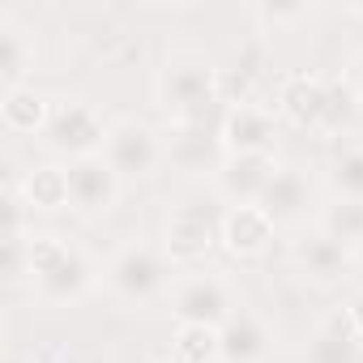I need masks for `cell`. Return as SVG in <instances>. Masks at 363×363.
I'll list each match as a JSON object with an SVG mask.
<instances>
[{
    "mask_svg": "<svg viewBox=\"0 0 363 363\" xmlns=\"http://www.w3.org/2000/svg\"><path fill=\"white\" fill-rule=\"evenodd\" d=\"M274 240V218L261 206H231L223 218V244L235 257H257Z\"/></svg>",
    "mask_w": 363,
    "mask_h": 363,
    "instance_id": "cell-15",
    "label": "cell"
},
{
    "mask_svg": "<svg viewBox=\"0 0 363 363\" xmlns=\"http://www.w3.org/2000/svg\"><path fill=\"white\" fill-rule=\"evenodd\" d=\"M175 363H214L218 359V329L210 325H175Z\"/></svg>",
    "mask_w": 363,
    "mask_h": 363,
    "instance_id": "cell-23",
    "label": "cell"
},
{
    "mask_svg": "<svg viewBox=\"0 0 363 363\" xmlns=\"http://www.w3.org/2000/svg\"><path fill=\"white\" fill-rule=\"evenodd\" d=\"M269 354V329L252 312H231L218 329V359L223 363H261Z\"/></svg>",
    "mask_w": 363,
    "mask_h": 363,
    "instance_id": "cell-12",
    "label": "cell"
},
{
    "mask_svg": "<svg viewBox=\"0 0 363 363\" xmlns=\"http://www.w3.org/2000/svg\"><path fill=\"white\" fill-rule=\"evenodd\" d=\"M295 261H299V269H303L308 278H316V282H342V278L350 274V265H354L350 248L337 244V240L325 235V231L308 235V240L295 248Z\"/></svg>",
    "mask_w": 363,
    "mask_h": 363,
    "instance_id": "cell-16",
    "label": "cell"
},
{
    "mask_svg": "<svg viewBox=\"0 0 363 363\" xmlns=\"http://www.w3.org/2000/svg\"><path fill=\"white\" fill-rule=\"evenodd\" d=\"M48 116H52V103L43 94H35L30 86L5 90V99H0V120H5L9 133H43Z\"/></svg>",
    "mask_w": 363,
    "mask_h": 363,
    "instance_id": "cell-18",
    "label": "cell"
},
{
    "mask_svg": "<svg viewBox=\"0 0 363 363\" xmlns=\"http://www.w3.org/2000/svg\"><path fill=\"white\" fill-rule=\"evenodd\" d=\"M278 162L274 154H227L218 167V193L231 206H261Z\"/></svg>",
    "mask_w": 363,
    "mask_h": 363,
    "instance_id": "cell-8",
    "label": "cell"
},
{
    "mask_svg": "<svg viewBox=\"0 0 363 363\" xmlns=\"http://www.w3.org/2000/svg\"><path fill=\"white\" fill-rule=\"evenodd\" d=\"M154 363H175V359H154Z\"/></svg>",
    "mask_w": 363,
    "mask_h": 363,
    "instance_id": "cell-30",
    "label": "cell"
},
{
    "mask_svg": "<svg viewBox=\"0 0 363 363\" xmlns=\"http://www.w3.org/2000/svg\"><path fill=\"white\" fill-rule=\"evenodd\" d=\"M90 286H94V265H90L86 252H77V248H69L43 278H35V291H39L48 303H77Z\"/></svg>",
    "mask_w": 363,
    "mask_h": 363,
    "instance_id": "cell-14",
    "label": "cell"
},
{
    "mask_svg": "<svg viewBox=\"0 0 363 363\" xmlns=\"http://www.w3.org/2000/svg\"><path fill=\"white\" fill-rule=\"evenodd\" d=\"M30 65H35V48L26 30L13 18H0V82H5V90H18Z\"/></svg>",
    "mask_w": 363,
    "mask_h": 363,
    "instance_id": "cell-19",
    "label": "cell"
},
{
    "mask_svg": "<svg viewBox=\"0 0 363 363\" xmlns=\"http://www.w3.org/2000/svg\"><path fill=\"white\" fill-rule=\"evenodd\" d=\"M223 145L227 154H274V116L261 103L231 107L223 120Z\"/></svg>",
    "mask_w": 363,
    "mask_h": 363,
    "instance_id": "cell-11",
    "label": "cell"
},
{
    "mask_svg": "<svg viewBox=\"0 0 363 363\" xmlns=\"http://www.w3.org/2000/svg\"><path fill=\"white\" fill-rule=\"evenodd\" d=\"M354 13H363V5H354Z\"/></svg>",
    "mask_w": 363,
    "mask_h": 363,
    "instance_id": "cell-31",
    "label": "cell"
},
{
    "mask_svg": "<svg viewBox=\"0 0 363 363\" xmlns=\"http://www.w3.org/2000/svg\"><path fill=\"white\" fill-rule=\"evenodd\" d=\"M350 86H354V94L363 99V52L350 60Z\"/></svg>",
    "mask_w": 363,
    "mask_h": 363,
    "instance_id": "cell-29",
    "label": "cell"
},
{
    "mask_svg": "<svg viewBox=\"0 0 363 363\" xmlns=\"http://www.w3.org/2000/svg\"><path fill=\"white\" fill-rule=\"evenodd\" d=\"M35 363H73V350L65 342H48V346L35 350Z\"/></svg>",
    "mask_w": 363,
    "mask_h": 363,
    "instance_id": "cell-27",
    "label": "cell"
},
{
    "mask_svg": "<svg viewBox=\"0 0 363 363\" xmlns=\"http://www.w3.org/2000/svg\"><path fill=\"white\" fill-rule=\"evenodd\" d=\"M218 145H223V137H214L206 120H171V128H167V154H171L175 167H184V171L223 167L218 162Z\"/></svg>",
    "mask_w": 363,
    "mask_h": 363,
    "instance_id": "cell-10",
    "label": "cell"
},
{
    "mask_svg": "<svg viewBox=\"0 0 363 363\" xmlns=\"http://www.w3.org/2000/svg\"><path fill=\"white\" fill-rule=\"evenodd\" d=\"M325 82H329V107H325V124H320V133H337V128L350 120L359 94H354L350 77H325Z\"/></svg>",
    "mask_w": 363,
    "mask_h": 363,
    "instance_id": "cell-24",
    "label": "cell"
},
{
    "mask_svg": "<svg viewBox=\"0 0 363 363\" xmlns=\"http://www.w3.org/2000/svg\"><path fill=\"white\" fill-rule=\"evenodd\" d=\"M223 240V227L197 210V206H184V210H175L167 218V261L171 265H197L210 257V248Z\"/></svg>",
    "mask_w": 363,
    "mask_h": 363,
    "instance_id": "cell-6",
    "label": "cell"
},
{
    "mask_svg": "<svg viewBox=\"0 0 363 363\" xmlns=\"http://www.w3.org/2000/svg\"><path fill=\"white\" fill-rule=\"evenodd\" d=\"M107 124L99 120V111L82 99H56L52 103V116H48V145L69 154V158H86V154H103L107 145Z\"/></svg>",
    "mask_w": 363,
    "mask_h": 363,
    "instance_id": "cell-3",
    "label": "cell"
},
{
    "mask_svg": "<svg viewBox=\"0 0 363 363\" xmlns=\"http://www.w3.org/2000/svg\"><path fill=\"white\" fill-rule=\"evenodd\" d=\"M103 158L116 167V175H150L162 158V141L150 124L141 120H120L111 124L107 133V145H103Z\"/></svg>",
    "mask_w": 363,
    "mask_h": 363,
    "instance_id": "cell-5",
    "label": "cell"
},
{
    "mask_svg": "<svg viewBox=\"0 0 363 363\" xmlns=\"http://www.w3.org/2000/svg\"><path fill=\"white\" fill-rule=\"evenodd\" d=\"M346 316H350V325H354V333H359V342H363V291L346 303Z\"/></svg>",
    "mask_w": 363,
    "mask_h": 363,
    "instance_id": "cell-28",
    "label": "cell"
},
{
    "mask_svg": "<svg viewBox=\"0 0 363 363\" xmlns=\"http://www.w3.org/2000/svg\"><path fill=\"white\" fill-rule=\"evenodd\" d=\"M171 312L179 325H210V329H223V320L235 312L231 308V291L218 274L210 269H197V274H184L171 291Z\"/></svg>",
    "mask_w": 363,
    "mask_h": 363,
    "instance_id": "cell-4",
    "label": "cell"
},
{
    "mask_svg": "<svg viewBox=\"0 0 363 363\" xmlns=\"http://www.w3.org/2000/svg\"><path fill=\"white\" fill-rule=\"evenodd\" d=\"M320 231L333 235L346 248H359L363 244V201H346V197L329 201L320 210Z\"/></svg>",
    "mask_w": 363,
    "mask_h": 363,
    "instance_id": "cell-21",
    "label": "cell"
},
{
    "mask_svg": "<svg viewBox=\"0 0 363 363\" xmlns=\"http://www.w3.org/2000/svg\"><path fill=\"white\" fill-rule=\"evenodd\" d=\"M261 210L274 218V227L278 223H299L312 210V179L299 167H278L265 197H261Z\"/></svg>",
    "mask_w": 363,
    "mask_h": 363,
    "instance_id": "cell-13",
    "label": "cell"
},
{
    "mask_svg": "<svg viewBox=\"0 0 363 363\" xmlns=\"http://www.w3.org/2000/svg\"><path fill=\"white\" fill-rule=\"evenodd\" d=\"M107 286L124 299V303H150L154 295H162L167 286V257L150 244H124L111 261H107Z\"/></svg>",
    "mask_w": 363,
    "mask_h": 363,
    "instance_id": "cell-2",
    "label": "cell"
},
{
    "mask_svg": "<svg viewBox=\"0 0 363 363\" xmlns=\"http://www.w3.org/2000/svg\"><path fill=\"white\" fill-rule=\"evenodd\" d=\"M359 363H363V346H359Z\"/></svg>",
    "mask_w": 363,
    "mask_h": 363,
    "instance_id": "cell-32",
    "label": "cell"
},
{
    "mask_svg": "<svg viewBox=\"0 0 363 363\" xmlns=\"http://www.w3.org/2000/svg\"><path fill=\"white\" fill-rule=\"evenodd\" d=\"M257 18L269 22V26H282V22H299V18H308V5H261Z\"/></svg>",
    "mask_w": 363,
    "mask_h": 363,
    "instance_id": "cell-26",
    "label": "cell"
},
{
    "mask_svg": "<svg viewBox=\"0 0 363 363\" xmlns=\"http://www.w3.org/2000/svg\"><path fill=\"white\" fill-rule=\"evenodd\" d=\"M65 171H69V206H77L82 214H103V210L116 206L120 175H116V167L103 154L73 158Z\"/></svg>",
    "mask_w": 363,
    "mask_h": 363,
    "instance_id": "cell-7",
    "label": "cell"
},
{
    "mask_svg": "<svg viewBox=\"0 0 363 363\" xmlns=\"http://www.w3.org/2000/svg\"><path fill=\"white\" fill-rule=\"evenodd\" d=\"M359 346L363 342H359V333H354V325L342 308V312H329L320 320V329L312 333L308 363H359Z\"/></svg>",
    "mask_w": 363,
    "mask_h": 363,
    "instance_id": "cell-17",
    "label": "cell"
},
{
    "mask_svg": "<svg viewBox=\"0 0 363 363\" xmlns=\"http://www.w3.org/2000/svg\"><path fill=\"white\" fill-rule=\"evenodd\" d=\"M329 107V82L316 73H291L278 90V111L299 128H320Z\"/></svg>",
    "mask_w": 363,
    "mask_h": 363,
    "instance_id": "cell-9",
    "label": "cell"
},
{
    "mask_svg": "<svg viewBox=\"0 0 363 363\" xmlns=\"http://www.w3.org/2000/svg\"><path fill=\"white\" fill-rule=\"evenodd\" d=\"M329 189L346 201H363V145H346L329 158Z\"/></svg>",
    "mask_w": 363,
    "mask_h": 363,
    "instance_id": "cell-22",
    "label": "cell"
},
{
    "mask_svg": "<svg viewBox=\"0 0 363 363\" xmlns=\"http://www.w3.org/2000/svg\"><path fill=\"white\" fill-rule=\"evenodd\" d=\"M158 103L175 120H206L218 103V69L197 52H171L158 69Z\"/></svg>",
    "mask_w": 363,
    "mask_h": 363,
    "instance_id": "cell-1",
    "label": "cell"
},
{
    "mask_svg": "<svg viewBox=\"0 0 363 363\" xmlns=\"http://www.w3.org/2000/svg\"><path fill=\"white\" fill-rule=\"evenodd\" d=\"M18 189H22L30 210H60V206H69V171L35 167V171H26V179Z\"/></svg>",
    "mask_w": 363,
    "mask_h": 363,
    "instance_id": "cell-20",
    "label": "cell"
},
{
    "mask_svg": "<svg viewBox=\"0 0 363 363\" xmlns=\"http://www.w3.org/2000/svg\"><path fill=\"white\" fill-rule=\"evenodd\" d=\"M65 252H69L65 240H56V235H30V240H26V274H30V282L43 278Z\"/></svg>",
    "mask_w": 363,
    "mask_h": 363,
    "instance_id": "cell-25",
    "label": "cell"
}]
</instances>
